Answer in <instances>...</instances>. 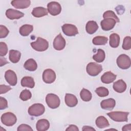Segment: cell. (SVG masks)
<instances>
[{
    "mask_svg": "<svg viewBox=\"0 0 131 131\" xmlns=\"http://www.w3.org/2000/svg\"><path fill=\"white\" fill-rule=\"evenodd\" d=\"M116 75L111 71L105 72L101 77V81L105 84H109L113 82L116 78Z\"/></svg>",
    "mask_w": 131,
    "mask_h": 131,
    "instance_id": "17",
    "label": "cell"
},
{
    "mask_svg": "<svg viewBox=\"0 0 131 131\" xmlns=\"http://www.w3.org/2000/svg\"><path fill=\"white\" fill-rule=\"evenodd\" d=\"M11 90V88L10 86L6 85L5 84H1L0 85V94H5L8 91Z\"/></svg>",
    "mask_w": 131,
    "mask_h": 131,
    "instance_id": "40",
    "label": "cell"
},
{
    "mask_svg": "<svg viewBox=\"0 0 131 131\" xmlns=\"http://www.w3.org/2000/svg\"><path fill=\"white\" fill-rule=\"evenodd\" d=\"M32 97V94L31 92L25 89L23 90L20 94L19 98L23 101H27L30 99Z\"/></svg>",
    "mask_w": 131,
    "mask_h": 131,
    "instance_id": "33",
    "label": "cell"
},
{
    "mask_svg": "<svg viewBox=\"0 0 131 131\" xmlns=\"http://www.w3.org/2000/svg\"><path fill=\"white\" fill-rule=\"evenodd\" d=\"M103 17L104 18H111L114 19L116 23L119 22V19L117 16V15L115 14V13L111 10H108L105 11L103 14Z\"/></svg>",
    "mask_w": 131,
    "mask_h": 131,
    "instance_id": "34",
    "label": "cell"
},
{
    "mask_svg": "<svg viewBox=\"0 0 131 131\" xmlns=\"http://www.w3.org/2000/svg\"><path fill=\"white\" fill-rule=\"evenodd\" d=\"M96 93L97 95L101 97H104L108 96L109 92L107 89L103 86H100L97 88L95 90Z\"/></svg>",
    "mask_w": 131,
    "mask_h": 131,
    "instance_id": "32",
    "label": "cell"
},
{
    "mask_svg": "<svg viewBox=\"0 0 131 131\" xmlns=\"http://www.w3.org/2000/svg\"><path fill=\"white\" fill-rule=\"evenodd\" d=\"M9 31L6 27L3 25L0 26V38H3L6 37L9 34Z\"/></svg>",
    "mask_w": 131,
    "mask_h": 131,
    "instance_id": "37",
    "label": "cell"
},
{
    "mask_svg": "<svg viewBox=\"0 0 131 131\" xmlns=\"http://www.w3.org/2000/svg\"><path fill=\"white\" fill-rule=\"evenodd\" d=\"M62 30L63 33L68 36H74L78 34L77 28L74 25L65 24L62 27Z\"/></svg>",
    "mask_w": 131,
    "mask_h": 131,
    "instance_id": "9",
    "label": "cell"
},
{
    "mask_svg": "<svg viewBox=\"0 0 131 131\" xmlns=\"http://www.w3.org/2000/svg\"><path fill=\"white\" fill-rule=\"evenodd\" d=\"M107 116L116 122H126L128 120V112H112L107 113Z\"/></svg>",
    "mask_w": 131,
    "mask_h": 131,
    "instance_id": "2",
    "label": "cell"
},
{
    "mask_svg": "<svg viewBox=\"0 0 131 131\" xmlns=\"http://www.w3.org/2000/svg\"><path fill=\"white\" fill-rule=\"evenodd\" d=\"M82 130L83 131H95L96 130L95 129L93 128L92 127L90 126H87V125L83 126L82 128Z\"/></svg>",
    "mask_w": 131,
    "mask_h": 131,
    "instance_id": "42",
    "label": "cell"
},
{
    "mask_svg": "<svg viewBox=\"0 0 131 131\" xmlns=\"http://www.w3.org/2000/svg\"><path fill=\"white\" fill-rule=\"evenodd\" d=\"M113 88L116 92L121 93L126 90V84L122 79H119L114 83Z\"/></svg>",
    "mask_w": 131,
    "mask_h": 131,
    "instance_id": "20",
    "label": "cell"
},
{
    "mask_svg": "<svg viewBox=\"0 0 131 131\" xmlns=\"http://www.w3.org/2000/svg\"><path fill=\"white\" fill-rule=\"evenodd\" d=\"M6 15L7 17L10 19H19L24 16V14L15 9H8L6 11Z\"/></svg>",
    "mask_w": 131,
    "mask_h": 131,
    "instance_id": "14",
    "label": "cell"
},
{
    "mask_svg": "<svg viewBox=\"0 0 131 131\" xmlns=\"http://www.w3.org/2000/svg\"><path fill=\"white\" fill-rule=\"evenodd\" d=\"M1 119L2 123L7 126H13L17 121L16 116L11 112H7L3 114L1 116Z\"/></svg>",
    "mask_w": 131,
    "mask_h": 131,
    "instance_id": "3",
    "label": "cell"
},
{
    "mask_svg": "<svg viewBox=\"0 0 131 131\" xmlns=\"http://www.w3.org/2000/svg\"><path fill=\"white\" fill-rule=\"evenodd\" d=\"M33 30V27L31 25L26 24L20 27L19 30V34L23 36L29 35Z\"/></svg>",
    "mask_w": 131,
    "mask_h": 131,
    "instance_id": "27",
    "label": "cell"
},
{
    "mask_svg": "<svg viewBox=\"0 0 131 131\" xmlns=\"http://www.w3.org/2000/svg\"><path fill=\"white\" fill-rule=\"evenodd\" d=\"M86 70L89 75L96 76L102 71V67L101 64L96 62H90L86 66Z\"/></svg>",
    "mask_w": 131,
    "mask_h": 131,
    "instance_id": "7",
    "label": "cell"
},
{
    "mask_svg": "<svg viewBox=\"0 0 131 131\" xmlns=\"http://www.w3.org/2000/svg\"><path fill=\"white\" fill-rule=\"evenodd\" d=\"M45 112L44 105L40 103H35L28 108V113L31 116L37 117L42 115Z\"/></svg>",
    "mask_w": 131,
    "mask_h": 131,
    "instance_id": "4",
    "label": "cell"
},
{
    "mask_svg": "<svg viewBox=\"0 0 131 131\" xmlns=\"http://www.w3.org/2000/svg\"><path fill=\"white\" fill-rule=\"evenodd\" d=\"M98 29V26L97 23L94 20L89 21L85 26L86 32L89 34H94Z\"/></svg>",
    "mask_w": 131,
    "mask_h": 131,
    "instance_id": "22",
    "label": "cell"
},
{
    "mask_svg": "<svg viewBox=\"0 0 131 131\" xmlns=\"http://www.w3.org/2000/svg\"><path fill=\"white\" fill-rule=\"evenodd\" d=\"M120 36L116 33H113L110 36L109 43L112 48H117L120 43Z\"/></svg>",
    "mask_w": 131,
    "mask_h": 131,
    "instance_id": "28",
    "label": "cell"
},
{
    "mask_svg": "<svg viewBox=\"0 0 131 131\" xmlns=\"http://www.w3.org/2000/svg\"><path fill=\"white\" fill-rule=\"evenodd\" d=\"M80 96L81 99L85 102L90 101L92 97V95L90 91L86 89L83 88L80 92Z\"/></svg>",
    "mask_w": 131,
    "mask_h": 131,
    "instance_id": "29",
    "label": "cell"
},
{
    "mask_svg": "<svg viewBox=\"0 0 131 131\" xmlns=\"http://www.w3.org/2000/svg\"><path fill=\"white\" fill-rule=\"evenodd\" d=\"M64 101L66 105L70 107L75 106L78 103V99L77 97L75 95L69 93L66 94Z\"/></svg>",
    "mask_w": 131,
    "mask_h": 131,
    "instance_id": "16",
    "label": "cell"
},
{
    "mask_svg": "<svg viewBox=\"0 0 131 131\" xmlns=\"http://www.w3.org/2000/svg\"><path fill=\"white\" fill-rule=\"evenodd\" d=\"M116 101L113 98H108L101 101V107L103 110H112L115 106Z\"/></svg>",
    "mask_w": 131,
    "mask_h": 131,
    "instance_id": "18",
    "label": "cell"
},
{
    "mask_svg": "<svg viewBox=\"0 0 131 131\" xmlns=\"http://www.w3.org/2000/svg\"><path fill=\"white\" fill-rule=\"evenodd\" d=\"M5 78L7 82L11 85L14 86L16 84L17 79L15 73L11 70H8L6 71L5 74Z\"/></svg>",
    "mask_w": 131,
    "mask_h": 131,
    "instance_id": "13",
    "label": "cell"
},
{
    "mask_svg": "<svg viewBox=\"0 0 131 131\" xmlns=\"http://www.w3.org/2000/svg\"><path fill=\"white\" fill-rule=\"evenodd\" d=\"M56 77L55 72L50 69L45 70L42 73V80L47 83H53L55 80Z\"/></svg>",
    "mask_w": 131,
    "mask_h": 131,
    "instance_id": "10",
    "label": "cell"
},
{
    "mask_svg": "<svg viewBox=\"0 0 131 131\" xmlns=\"http://www.w3.org/2000/svg\"><path fill=\"white\" fill-rule=\"evenodd\" d=\"M122 130L123 131H127V130H131V124H126L125 125H124L122 128Z\"/></svg>",
    "mask_w": 131,
    "mask_h": 131,
    "instance_id": "43",
    "label": "cell"
},
{
    "mask_svg": "<svg viewBox=\"0 0 131 131\" xmlns=\"http://www.w3.org/2000/svg\"><path fill=\"white\" fill-rule=\"evenodd\" d=\"M46 101L48 106L53 109L59 107L60 103L59 97L53 93H50L47 95L46 97Z\"/></svg>",
    "mask_w": 131,
    "mask_h": 131,
    "instance_id": "5",
    "label": "cell"
},
{
    "mask_svg": "<svg viewBox=\"0 0 131 131\" xmlns=\"http://www.w3.org/2000/svg\"><path fill=\"white\" fill-rule=\"evenodd\" d=\"M47 10L51 15L56 16L60 13L61 7L58 2H51L47 5Z\"/></svg>",
    "mask_w": 131,
    "mask_h": 131,
    "instance_id": "8",
    "label": "cell"
},
{
    "mask_svg": "<svg viewBox=\"0 0 131 131\" xmlns=\"http://www.w3.org/2000/svg\"><path fill=\"white\" fill-rule=\"evenodd\" d=\"M8 53L7 45L5 42H0V56L1 57L5 56Z\"/></svg>",
    "mask_w": 131,
    "mask_h": 131,
    "instance_id": "36",
    "label": "cell"
},
{
    "mask_svg": "<svg viewBox=\"0 0 131 131\" xmlns=\"http://www.w3.org/2000/svg\"><path fill=\"white\" fill-rule=\"evenodd\" d=\"M8 107L7 100L3 97H0V110H4Z\"/></svg>",
    "mask_w": 131,
    "mask_h": 131,
    "instance_id": "39",
    "label": "cell"
},
{
    "mask_svg": "<svg viewBox=\"0 0 131 131\" xmlns=\"http://www.w3.org/2000/svg\"><path fill=\"white\" fill-rule=\"evenodd\" d=\"M21 53L19 51L15 50H11L9 51V60L12 63H17L20 60Z\"/></svg>",
    "mask_w": 131,
    "mask_h": 131,
    "instance_id": "24",
    "label": "cell"
},
{
    "mask_svg": "<svg viewBox=\"0 0 131 131\" xmlns=\"http://www.w3.org/2000/svg\"><path fill=\"white\" fill-rule=\"evenodd\" d=\"M24 67L27 70L29 71H35L37 68V64L34 59L30 58L26 61Z\"/></svg>",
    "mask_w": 131,
    "mask_h": 131,
    "instance_id": "25",
    "label": "cell"
},
{
    "mask_svg": "<svg viewBox=\"0 0 131 131\" xmlns=\"http://www.w3.org/2000/svg\"><path fill=\"white\" fill-rule=\"evenodd\" d=\"M50 127L49 121L45 119H40L37 121L36 124V128L38 131H46Z\"/></svg>",
    "mask_w": 131,
    "mask_h": 131,
    "instance_id": "19",
    "label": "cell"
},
{
    "mask_svg": "<svg viewBox=\"0 0 131 131\" xmlns=\"http://www.w3.org/2000/svg\"><path fill=\"white\" fill-rule=\"evenodd\" d=\"M105 57V54L104 51L101 49H99L97 50V53L93 55V59L97 62H101L104 61Z\"/></svg>",
    "mask_w": 131,
    "mask_h": 131,
    "instance_id": "30",
    "label": "cell"
},
{
    "mask_svg": "<svg viewBox=\"0 0 131 131\" xmlns=\"http://www.w3.org/2000/svg\"><path fill=\"white\" fill-rule=\"evenodd\" d=\"M96 126L99 128H103L108 127L110 125L109 122L107 119L102 116H99L95 121Z\"/></svg>",
    "mask_w": 131,
    "mask_h": 131,
    "instance_id": "26",
    "label": "cell"
},
{
    "mask_svg": "<svg viewBox=\"0 0 131 131\" xmlns=\"http://www.w3.org/2000/svg\"><path fill=\"white\" fill-rule=\"evenodd\" d=\"M32 14L35 17H41L45 15H47L48 11L47 9L42 7H35L32 11Z\"/></svg>",
    "mask_w": 131,
    "mask_h": 131,
    "instance_id": "21",
    "label": "cell"
},
{
    "mask_svg": "<svg viewBox=\"0 0 131 131\" xmlns=\"http://www.w3.org/2000/svg\"><path fill=\"white\" fill-rule=\"evenodd\" d=\"M21 85L23 87L33 88L35 86V82L33 78L30 76L24 77L21 80Z\"/></svg>",
    "mask_w": 131,
    "mask_h": 131,
    "instance_id": "23",
    "label": "cell"
},
{
    "mask_svg": "<svg viewBox=\"0 0 131 131\" xmlns=\"http://www.w3.org/2000/svg\"><path fill=\"white\" fill-rule=\"evenodd\" d=\"M108 41V38L105 36H97L93 38L92 42L95 45H104Z\"/></svg>",
    "mask_w": 131,
    "mask_h": 131,
    "instance_id": "31",
    "label": "cell"
},
{
    "mask_svg": "<svg viewBox=\"0 0 131 131\" xmlns=\"http://www.w3.org/2000/svg\"><path fill=\"white\" fill-rule=\"evenodd\" d=\"M116 62L118 67L123 70L128 69L131 65L130 57L124 54L120 55L117 58Z\"/></svg>",
    "mask_w": 131,
    "mask_h": 131,
    "instance_id": "6",
    "label": "cell"
},
{
    "mask_svg": "<svg viewBox=\"0 0 131 131\" xmlns=\"http://www.w3.org/2000/svg\"><path fill=\"white\" fill-rule=\"evenodd\" d=\"M116 20L111 18H104L101 21L100 25L102 30L104 31H109L113 29L116 25Z\"/></svg>",
    "mask_w": 131,
    "mask_h": 131,
    "instance_id": "12",
    "label": "cell"
},
{
    "mask_svg": "<svg viewBox=\"0 0 131 131\" xmlns=\"http://www.w3.org/2000/svg\"><path fill=\"white\" fill-rule=\"evenodd\" d=\"M17 130V131H25V130L32 131L33 129L29 125H27L26 124H22L18 126Z\"/></svg>",
    "mask_w": 131,
    "mask_h": 131,
    "instance_id": "38",
    "label": "cell"
},
{
    "mask_svg": "<svg viewBox=\"0 0 131 131\" xmlns=\"http://www.w3.org/2000/svg\"><path fill=\"white\" fill-rule=\"evenodd\" d=\"M31 46L36 51L42 52L48 49L49 47V43L46 39L38 37L36 41L31 42Z\"/></svg>",
    "mask_w": 131,
    "mask_h": 131,
    "instance_id": "1",
    "label": "cell"
},
{
    "mask_svg": "<svg viewBox=\"0 0 131 131\" xmlns=\"http://www.w3.org/2000/svg\"><path fill=\"white\" fill-rule=\"evenodd\" d=\"M66 40L61 34L57 35L53 41V47L58 51L63 50L66 46Z\"/></svg>",
    "mask_w": 131,
    "mask_h": 131,
    "instance_id": "11",
    "label": "cell"
},
{
    "mask_svg": "<svg viewBox=\"0 0 131 131\" xmlns=\"http://www.w3.org/2000/svg\"><path fill=\"white\" fill-rule=\"evenodd\" d=\"M66 130H72V131H78L79 129L76 125L71 124V125H69Z\"/></svg>",
    "mask_w": 131,
    "mask_h": 131,
    "instance_id": "41",
    "label": "cell"
},
{
    "mask_svg": "<svg viewBox=\"0 0 131 131\" xmlns=\"http://www.w3.org/2000/svg\"><path fill=\"white\" fill-rule=\"evenodd\" d=\"M12 6L16 9H26L30 6L31 1L29 0H15L11 2Z\"/></svg>",
    "mask_w": 131,
    "mask_h": 131,
    "instance_id": "15",
    "label": "cell"
},
{
    "mask_svg": "<svg viewBox=\"0 0 131 131\" xmlns=\"http://www.w3.org/2000/svg\"><path fill=\"white\" fill-rule=\"evenodd\" d=\"M122 48L125 50H128L131 48V38L130 36H126L123 41Z\"/></svg>",
    "mask_w": 131,
    "mask_h": 131,
    "instance_id": "35",
    "label": "cell"
}]
</instances>
